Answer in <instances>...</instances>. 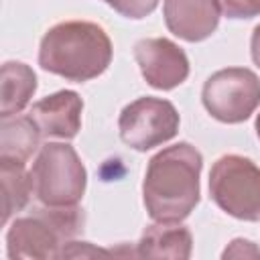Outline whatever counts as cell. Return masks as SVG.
<instances>
[{
    "instance_id": "11",
    "label": "cell",
    "mask_w": 260,
    "mask_h": 260,
    "mask_svg": "<svg viewBox=\"0 0 260 260\" xmlns=\"http://www.w3.org/2000/svg\"><path fill=\"white\" fill-rule=\"evenodd\" d=\"M191 250L193 236L181 221H154L142 232L136 244V256L142 258L187 260Z\"/></svg>"
},
{
    "instance_id": "18",
    "label": "cell",
    "mask_w": 260,
    "mask_h": 260,
    "mask_svg": "<svg viewBox=\"0 0 260 260\" xmlns=\"http://www.w3.org/2000/svg\"><path fill=\"white\" fill-rule=\"evenodd\" d=\"M250 53H252V61L260 67V24L254 26L252 30V39H250Z\"/></svg>"
},
{
    "instance_id": "15",
    "label": "cell",
    "mask_w": 260,
    "mask_h": 260,
    "mask_svg": "<svg viewBox=\"0 0 260 260\" xmlns=\"http://www.w3.org/2000/svg\"><path fill=\"white\" fill-rule=\"evenodd\" d=\"M102 2H106L118 14L126 16V18H132V20L146 18L158 6V0H102Z\"/></svg>"
},
{
    "instance_id": "2",
    "label": "cell",
    "mask_w": 260,
    "mask_h": 260,
    "mask_svg": "<svg viewBox=\"0 0 260 260\" xmlns=\"http://www.w3.org/2000/svg\"><path fill=\"white\" fill-rule=\"evenodd\" d=\"M112 51V41L98 22L63 20L43 35L39 65L67 81L83 83L110 67Z\"/></svg>"
},
{
    "instance_id": "7",
    "label": "cell",
    "mask_w": 260,
    "mask_h": 260,
    "mask_svg": "<svg viewBox=\"0 0 260 260\" xmlns=\"http://www.w3.org/2000/svg\"><path fill=\"white\" fill-rule=\"evenodd\" d=\"M179 124L181 118L177 108L169 100L154 95L130 102L118 118L122 142L138 152H146L173 140L179 132Z\"/></svg>"
},
{
    "instance_id": "6",
    "label": "cell",
    "mask_w": 260,
    "mask_h": 260,
    "mask_svg": "<svg viewBox=\"0 0 260 260\" xmlns=\"http://www.w3.org/2000/svg\"><path fill=\"white\" fill-rule=\"evenodd\" d=\"M201 102L217 122L240 124L260 106V79L248 67L219 69L203 83Z\"/></svg>"
},
{
    "instance_id": "1",
    "label": "cell",
    "mask_w": 260,
    "mask_h": 260,
    "mask_svg": "<svg viewBox=\"0 0 260 260\" xmlns=\"http://www.w3.org/2000/svg\"><path fill=\"white\" fill-rule=\"evenodd\" d=\"M201 152L189 142L158 150L146 165L142 203L154 221H183L201 199Z\"/></svg>"
},
{
    "instance_id": "12",
    "label": "cell",
    "mask_w": 260,
    "mask_h": 260,
    "mask_svg": "<svg viewBox=\"0 0 260 260\" xmlns=\"http://www.w3.org/2000/svg\"><path fill=\"white\" fill-rule=\"evenodd\" d=\"M37 73L22 61H6L0 73V116H18L37 91Z\"/></svg>"
},
{
    "instance_id": "13",
    "label": "cell",
    "mask_w": 260,
    "mask_h": 260,
    "mask_svg": "<svg viewBox=\"0 0 260 260\" xmlns=\"http://www.w3.org/2000/svg\"><path fill=\"white\" fill-rule=\"evenodd\" d=\"M41 134L30 120V116H10L2 118L0 124V158L24 162L39 148Z\"/></svg>"
},
{
    "instance_id": "14",
    "label": "cell",
    "mask_w": 260,
    "mask_h": 260,
    "mask_svg": "<svg viewBox=\"0 0 260 260\" xmlns=\"http://www.w3.org/2000/svg\"><path fill=\"white\" fill-rule=\"evenodd\" d=\"M0 183H2V223L6 225L14 213L22 211L28 205L35 189H32L30 171H26L24 162H16V160L0 158Z\"/></svg>"
},
{
    "instance_id": "5",
    "label": "cell",
    "mask_w": 260,
    "mask_h": 260,
    "mask_svg": "<svg viewBox=\"0 0 260 260\" xmlns=\"http://www.w3.org/2000/svg\"><path fill=\"white\" fill-rule=\"evenodd\" d=\"M209 195L228 215L260 221V167L242 154L219 156L209 171Z\"/></svg>"
},
{
    "instance_id": "8",
    "label": "cell",
    "mask_w": 260,
    "mask_h": 260,
    "mask_svg": "<svg viewBox=\"0 0 260 260\" xmlns=\"http://www.w3.org/2000/svg\"><path fill=\"white\" fill-rule=\"evenodd\" d=\"M134 59L142 77L154 89H175L189 77V59L185 51L171 39H140L134 45Z\"/></svg>"
},
{
    "instance_id": "4",
    "label": "cell",
    "mask_w": 260,
    "mask_h": 260,
    "mask_svg": "<svg viewBox=\"0 0 260 260\" xmlns=\"http://www.w3.org/2000/svg\"><path fill=\"white\" fill-rule=\"evenodd\" d=\"M30 179L37 199L47 207L77 205L85 193L87 171L71 144L47 142L41 146Z\"/></svg>"
},
{
    "instance_id": "19",
    "label": "cell",
    "mask_w": 260,
    "mask_h": 260,
    "mask_svg": "<svg viewBox=\"0 0 260 260\" xmlns=\"http://www.w3.org/2000/svg\"><path fill=\"white\" fill-rule=\"evenodd\" d=\"M256 134H258V138H260V114L256 116Z\"/></svg>"
},
{
    "instance_id": "17",
    "label": "cell",
    "mask_w": 260,
    "mask_h": 260,
    "mask_svg": "<svg viewBox=\"0 0 260 260\" xmlns=\"http://www.w3.org/2000/svg\"><path fill=\"white\" fill-rule=\"evenodd\" d=\"M221 258H260V248L250 240L236 238L225 246Z\"/></svg>"
},
{
    "instance_id": "10",
    "label": "cell",
    "mask_w": 260,
    "mask_h": 260,
    "mask_svg": "<svg viewBox=\"0 0 260 260\" xmlns=\"http://www.w3.org/2000/svg\"><path fill=\"white\" fill-rule=\"evenodd\" d=\"M162 16L175 37L187 43H199L215 32L221 6L219 0H165Z\"/></svg>"
},
{
    "instance_id": "3",
    "label": "cell",
    "mask_w": 260,
    "mask_h": 260,
    "mask_svg": "<svg viewBox=\"0 0 260 260\" xmlns=\"http://www.w3.org/2000/svg\"><path fill=\"white\" fill-rule=\"evenodd\" d=\"M83 209L77 205L43 207L16 217L6 232L8 258H59L63 246L83 230Z\"/></svg>"
},
{
    "instance_id": "9",
    "label": "cell",
    "mask_w": 260,
    "mask_h": 260,
    "mask_svg": "<svg viewBox=\"0 0 260 260\" xmlns=\"http://www.w3.org/2000/svg\"><path fill=\"white\" fill-rule=\"evenodd\" d=\"M83 100L73 89L55 91L32 104L28 116L35 122L41 138L71 140L81 130Z\"/></svg>"
},
{
    "instance_id": "16",
    "label": "cell",
    "mask_w": 260,
    "mask_h": 260,
    "mask_svg": "<svg viewBox=\"0 0 260 260\" xmlns=\"http://www.w3.org/2000/svg\"><path fill=\"white\" fill-rule=\"evenodd\" d=\"M228 18H252L260 14V0H219Z\"/></svg>"
}]
</instances>
